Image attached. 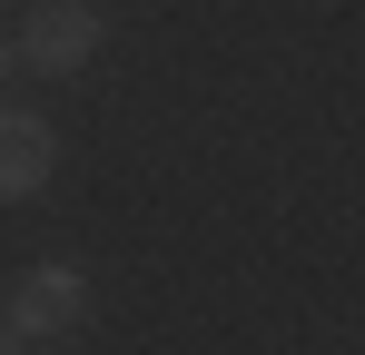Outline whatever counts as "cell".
<instances>
[{"label":"cell","instance_id":"6da1fadb","mask_svg":"<svg viewBox=\"0 0 365 355\" xmlns=\"http://www.w3.org/2000/svg\"><path fill=\"white\" fill-rule=\"evenodd\" d=\"M20 59L30 69H89L99 59V10L89 0H30L20 10Z\"/></svg>","mask_w":365,"mask_h":355},{"label":"cell","instance_id":"7a4b0ae2","mask_svg":"<svg viewBox=\"0 0 365 355\" xmlns=\"http://www.w3.org/2000/svg\"><path fill=\"white\" fill-rule=\"evenodd\" d=\"M20 336H69L79 316H89V277L79 267H20V287H10V306H0Z\"/></svg>","mask_w":365,"mask_h":355},{"label":"cell","instance_id":"3957f363","mask_svg":"<svg viewBox=\"0 0 365 355\" xmlns=\"http://www.w3.org/2000/svg\"><path fill=\"white\" fill-rule=\"evenodd\" d=\"M50 168H60V138H50V118L10 109L0 99V197H30V187H50Z\"/></svg>","mask_w":365,"mask_h":355},{"label":"cell","instance_id":"277c9868","mask_svg":"<svg viewBox=\"0 0 365 355\" xmlns=\"http://www.w3.org/2000/svg\"><path fill=\"white\" fill-rule=\"evenodd\" d=\"M10 69H20V40H0V89H10Z\"/></svg>","mask_w":365,"mask_h":355},{"label":"cell","instance_id":"5b68a950","mask_svg":"<svg viewBox=\"0 0 365 355\" xmlns=\"http://www.w3.org/2000/svg\"><path fill=\"white\" fill-rule=\"evenodd\" d=\"M20 346H30V336H20V326H10V316H0V355H20Z\"/></svg>","mask_w":365,"mask_h":355}]
</instances>
